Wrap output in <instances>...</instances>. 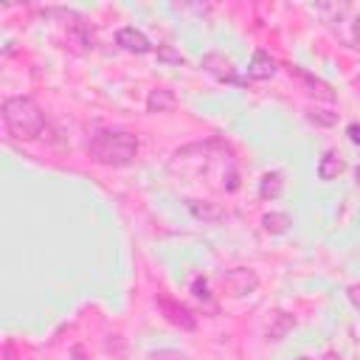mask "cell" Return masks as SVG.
Masks as SVG:
<instances>
[{
  "label": "cell",
  "instance_id": "cell-1",
  "mask_svg": "<svg viewBox=\"0 0 360 360\" xmlns=\"http://www.w3.org/2000/svg\"><path fill=\"white\" fill-rule=\"evenodd\" d=\"M87 155L98 166L121 169L138 158V138L127 129H98L87 141Z\"/></svg>",
  "mask_w": 360,
  "mask_h": 360
},
{
  "label": "cell",
  "instance_id": "cell-2",
  "mask_svg": "<svg viewBox=\"0 0 360 360\" xmlns=\"http://www.w3.org/2000/svg\"><path fill=\"white\" fill-rule=\"evenodd\" d=\"M3 124L17 141H37L45 132V115L31 96H8L0 107Z\"/></svg>",
  "mask_w": 360,
  "mask_h": 360
},
{
  "label": "cell",
  "instance_id": "cell-3",
  "mask_svg": "<svg viewBox=\"0 0 360 360\" xmlns=\"http://www.w3.org/2000/svg\"><path fill=\"white\" fill-rule=\"evenodd\" d=\"M219 281H222L225 295H231V298H245V295H253L259 290V276L250 267H231L222 273Z\"/></svg>",
  "mask_w": 360,
  "mask_h": 360
},
{
  "label": "cell",
  "instance_id": "cell-4",
  "mask_svg": "<svg viewBox=\"0 0 360 360\" xmlns=\"http://www.w3.org/2000/svg\"><path fill=\"white\" fill-rule=\"evenodd\" d=\"M202 70L211 73L217 82H225V84H242V79H239V73H236V65H233L225 53H219V51H211V53L202 56Z\"/></svg>",
  "mask_w": 360,
  "mask_h": 360
},
{
  "label": "cell",
  "instance_id": "cell-5",
  "mask_svg": "<svg viewBox=\"0 0 360 360\" xmlns=\"http://www.w3.org/2000/svg\"><path fill=\"white\" fill-rule=\"evenodd\" d=\"M158 307H160V312H163V318L172 323V326H177V329H186V332H191V329H197V318L183 307V304H177L174 298H169V295H158Z\"/></svg>",
  "mask_w": 360,
  "mask_h": 360
},
{
  "label": "cell",
  "instance_id": "cell-6",
  "mask_svg": "<svg viewBox=\"0 0 360 360\" xmlns=\"http://www.w3.org/2000/svg\"><path fill=\"white\" fill-rule=\"evenodd\" d=\"M276 70H278L276 59L264 48H256L253 56H250V65H248V79L250 82H267V79L276 76Z\"/></svg>",
  "mask_w": 360,
  "mask_h": 360
},
{
  "label": "cell",
  "instance_id": "cell-7",
  "mask_svg": "<svg viewBox=\"0 0 360 360\" xmlns=\"http://www.w3.org/2000/svg\"><path fill=\"white\" fill-rule=\"evenodd\" d=\"M115 45H121V48L129 51V53H149V51L155 48V45L149 42V37H146L143 31L132 28V25L118 28V34H115Z\"/></svg>",
  "mask_w": 360,
  "mask_h": 360
},
{
  "label": "cell",
  "instance_id": "cell-8",
  "mask_svg": "<svg viewBox=\"0 0 360 360\" xmlns=\"http://www.w3.org/2000/svg\"><path fill=\"white\" fill-rule=\"evenodd\" d=\"M290 76H295L298 82H304L309 96H315V98H323V101H335V90H332L326 82H321L318 76H312V73L301 70L298 65H292V68H290Z\"/></svg>",
  "mask_w": 360,
  "mask_h": 360
},
{
  "label": "cell",
  "instance_id": "cell-9",
  "mask_svg": "<svg viewBox=\"0 0 360 360\" xmlns=\"http://www.w3.org/2000/svg\"><path fill=\"white\" fill-rule=\"evenodd\" d=\"M186 208L200 222H219L225 217V211L217 202H211V200H186Z\"/></svg>",
  "mask_w": 360,
  "mask_h": 360
},
{
  "label": "cell",
  "instance_id": "cell-10",
  "mask_svg": "<svg viewBox=\"0 0 360 360\" xmlns=\"http://www.w3.org/2000/svg\"><path fill=\"white\" fill-rule=\"evenodd\" d=\"M343 169H346V160H343L335 149H326V152L321 155V160H318V177H321L323 183L335 180L338 174H343Z\"/></svg>",
  "mask_w": 360,
  "mask_h": 360
},
{
  "label": "cell",
  "instance_id": "cell-11",
  "mask_svg": "<svg viewBox=\"0 0 360 360\" xmlns=\"http://www.w3.org/2000/svg\"><path fill=\"white\" fill-rule=\"evenodd\" d=\"M177 107V98H174V93L169 90V87H155V90H149V96H146V110L149 112H169V110H174Z\"/></svg>",
  "mask_w": 360,
  "mask_h": 360
},
{
  "label": "cell",
  "instance_id": "cell-12",
  "mask_svg": "<svg viewBox=\"0 0 360 360\" xmlns=\"http://www.w3.org/2000/svg\"><path fill=\"white\" fill-rule=\"evenodd\" d=\"M284 194V174L281 172H264L259 180V197L262 200H278Z\"/></svg>",
  "mask_w": 360,
  "mask_h": 360
},
{
  "label": "cell",
  "instance_id": "cell-13",
  "mask_svg": "<svg viewBox=\"0 0 360 360\" xmlns=\"http://www.w3.org/2000/svg\"><path fill=\"white\" fill-rule=\"evenodd\" d=\"M290 225H292V219L287 211H267L262 217V231L270 236H284L290 231Z\"/></svg>",
  "mask_w": 360,
  "mask_h": 360
},
{
  "label": "cell",
  "instance_id": "cell-14",
  "mask_svg": "<svg viewBox=\"0 0 360 360\" xmlns=\"http://www.w3.org/2000/svg\"><path fill=\"white\" fill-rule=\"evenodd\" d=\"M295 326V315L290 312H273L270 318V326H267V338L270 340H284Z\"/></svg>",
  "mask_w": 360,
  "mask_h": 360
},
{
  "label": "cell",
  "instance_id": "cell-15",
  "mask_svg": "<svg viewBox=\"0 0 360 360\" xmlns=\"http://www.w3.org/2000/svg\"><path fill=\"white\" fill-rule=\"evenodd\" d=\"M304 118H307L312 127H335V124H338V112L323 110V107H307V110H304Z\"/></svg>",
  "mask_w": 360,
  "mask_h": 360
},
{
  "label": "cell",
  "instance_id": "cell-16",
  "mask_svg": "<svg viewBox=\"0 0 360 360\" xmlns=\"http://www.w3.org/2000/svg\"><path fill=\"white\" fill-rule=\"evenodd\" d=\"M191 292H194V298H200V301H211V292H208V281H205L202 276H197V278L191 281Z\"/></svg>",
  "mask_w": 360,
  "mask_h": 360
},
{
  "label": "cell",
  "instance_id": "cell-17",
  "mask_svg": "<svg viewBox=\"0 0 360 360\" xmlns=\"http://www.w3.org/2000/svg\"><path fill=\"white\" fill-rule=\"evenodd\" d=\"M149 360H191V357L183 352H174V349H158L149 354Z\"/></svg>",
  "mask_w": 360,
  "mask_h": 360
},
{
  "label": "cell",
  "instance_id": "cell-18",
  "mask_svg": "<svg viewBox=\"0 0 360 360\" xmlns=\"http://www.w3.org/2000/svg\"><path fill=\"white\" fill-rule=\"evenodd\" d=\"M158 56H160L163 62H174V65H183V62H186V59H183L180 53H174V51H172L169 45H163V48H158Z\"/></svg>",
  "mask_w": 360,
  "mask_h": 360
},
{
  "label": "cell",
  "instance_id": "cell-19",
  "mask_svg": "<svg viewBox=\"0 0 360 360\" xmlns=\"http://www.w3.org/2000/svg\"><path fill=\"white\" fill-rule=\"evenodd\" d=\"M346 298L352 301V307H354V309H360V281H354V284H349V287H346Z\"/></svg>",
  "mask_w": 360,
  "mask_h": 360
},
{
  "label": "cell",
  "instance_id": "cell-20",
  "mask_svg": "<svg viewBox=\"0 0 360 360\" xmlns=\"http://www.w3.org/2000/svg\"><path fill=\"white\" fill-rule=\"evenodd\" d=\"M346 135H349L352 143H360V124H349L346 127Z\"/></svg>",
  "mask_w": 360,
  "mask_h": 360
},
{
  "label": "cell",
  "instance_id": "cell-21",
  "mask_svg": "<svg viewBox=\"0 0 360 360\" xmlns=\"http://www.w3.org/2000/svg\"><path fill=\"white\" fill-rule=\"evenodd\" d=\"M352 39H354V48L360 51V17H357L354 25H352Z\"/></svg>",
  "mask_w": 360,
  "mask_h": 360
},
{
  "label": "cell",
  "instance_id": "cell-22",
  "mask_svg": "<svg viewBox=\"0 0 360 360\" xmlns=\"http://www.w3.org/2000/svg\"><path fill=\"white\" fill-rule=\"evenodd\" d=\"M295 360H312V357H307V354H301V357H295Z\"/></svg>",
  "mask_w": 360,
  "mask_h": 360
},
{
  "label": "cell",
  "instance_id": "cell-23",
  "mask_svg": "<svg viewBox=\"0 0 360 360\" xmlns=\"http://www.w3.org/2000/svg\"><path fill=\"white\" fill-rule=\"evenodd\" d=\"M354 177H357V183H360V169H357V172H354Z\"/></svg>",
  "mask_w": 360,
  "mask_h": 360
}]
</instances>
